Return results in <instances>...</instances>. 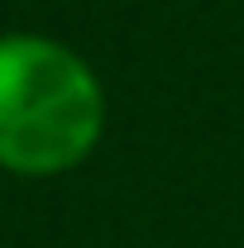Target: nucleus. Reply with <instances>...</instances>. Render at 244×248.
<instances>
[{"label":"nucleus","instance_id":"f257e3e1","mask_svg":"<svg viewBox=\"0 0 244 248\" xmlns=\"http://www.w3.org/2000/svg\"><path fill=\"white\" fill-rule=\"evenodd\" d=\"M105 129L96 72L58 38H0V167L15 177H62L82 167Z\"/></svg>","mask_w":244,"mask_h":248}]
</instances>
